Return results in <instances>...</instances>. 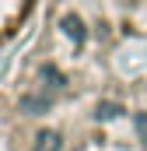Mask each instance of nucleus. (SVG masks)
Returning <instances> with one entry per match:
<instances>
[{
  "instance_id": "f257e3e1",
  "label": "nucleus",
  "mask_w": 147,
  "mask_h": 151,
  "mask_svg": "<svg viewBox=\"0 0 147 151\" xmlns=\"http://www.w3.org/2000/svg\"><path fill=\"white\" fill-rule=\"evenodd\" d=\"M63 28H67V35H70L77 46H84V25H81V18L67 14V18H63Z\"/></svg>"
},
{
  "instance_id": "f03ea898",
  "label": "nucleus",
  "mask_w": 147,
  "mask_h": 151,
  "mask_svg": "<svg viewBox=\"0 0 147 151\" xmlns=\"http://www.w3.org/2000/svg\"><path fill=\"white\" fill-rule=\"evenodd\" d=\"M46 106H49V99H39V95H28V99H21V109H25L28 116L46 113Z\"/></svg>"
},
{
  "instance_id": "7ed1b4c3",
  "label": "nucleus",
  "mask_w": 147,
  "mask_h": 151,
  "mask_svg": "<svg viewBox=\"0 0 147 151\" xmlns=\"http://www.w3.org/2000/svg\"><path fill=\"white\" fill-rule=\"evenodd\" d=\"M39 151H60V137L53 130H42L39 134Z\"/></svg>"
},
{
  "instance_id": "20e7f679",
  "label": "nucleus",
  "mask_w": 147,
  "mask_h": 151,
  "mask_svg": "<svg viewBox=\"0 0 147 151\" xmlns=\"http://www.w3.org/2000/svg\"><path fill=\"white\" fill-rule=\"evenodd\" d=\"M42 77H49V81H53V84H56V88H60V84H63V74H60V70H56V67H46V70H42Z\"/></svg>"
},
{
  "instance_id": "39448f33",
  "label": "nucleus",
  "mask_w": 147,
  "mask_h": 151,
  "mask_svg": "<svg viewBox=\"0 0 147 151\" xmlns=\"http://www.w3.org/2000/svg\"><path fill=\"white\" fill-rule=\"evenodd\" d=\"M116 113H119V106H116V102H105V106H98V119H102V116L109 119V116H116Z\"/></svg>"
},
{
  "instance_id": "423d86ee",
  "label": "nucleus",
  "mask_w": 147,
  "mask_h": 151,
  "mask_svg": "<svg viewBox=\"0 0 147 151\" xmlns=\"http://www.w3.org/2000/svg\"><path fill=\"white\" fill-rule=\"evenodd\" d=\"M137 134H140V141L147 144V113H140V116H137Z\"/></svg>"
}]
</instances>
